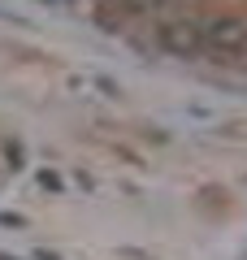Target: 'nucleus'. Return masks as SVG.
<instances>
[{
	"label": "nucleus",
	"mask_w": 247,
	"mask_h": 260,
	"mask_svg": "<svg viewBox=\"0 0 247 260\" xmlns=\"http://www.w3.org/2000/svg\"><path fill=\"white\" fill-rule=\"evenodd\" d=\"M156 39H161V48L169 56L191 61V56L204 52V22H165V26L156 30Z\"/></svg>",
	"instance_id": "obj_2"
},
{
	"label": "nucleus",
	"mask_w": 247,
	"mask_h": 260,
	"mask_svg": "<svg viewBox=\"0 0 247 260\" xmlns=\"http://www.w3.org/2000/svg\"><path fill=\"white\" fill-rule=\"evenodd\" d=\"M204 52H212L217 61L247 56V22H243V18H217V22H204Z\"/></svg>",
	"instance_id": "obj_1"
}]
</instances>
